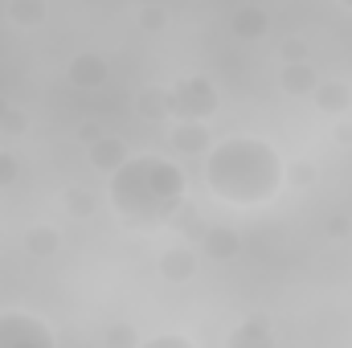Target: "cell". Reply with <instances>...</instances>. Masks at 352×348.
<instances>
[{
  "mask_svg": "<svg viewBox=\"0 0 352 348\" xmlns=\"http://www.w3.org/2000/svg\"><path fill=\"white\" fill-rule=\"evenodd\" d=\"M188 176L164 156H127L111 173V205L131 230H160L184 205Z\"/></svg>",
  "mask_w": 352,
  "mask_h": 348,
  "instance_id": "cell-1",
  "label": "cell"
},
{
  "mask_svg": "<svg viewBox=\"0 0 352 348\" xmlns=\"http://www.w3.org/2000/svg\"><path fill=\"white\" fill-rule=\"evenodd\" d=\"M287 180V164L258 135H230L209 148L205 160V184L213 197L230 205H263Z\"/></svg>",
  "mask_w": 352,
  "mask_h": 348,
  "instance_id": "cell-2",
  "label": "cell"
},
{
  "mask_svg": "<svg viewBox=\"0 0 352 348\" xmlns=\"http://www.w3.org/2000/svg\"><path fill=\"white\" fill-rule=\"evenodd\" d=\"M217 111V87L209 78H180L168 87V119H209Z\"/></svg>",
  "mask_w": 352,
  "mask_h": 348,
  "instance_id": "cell-3",
  "label": "cell"
},
{
  "mask_svg": "<svg viewBox=\"0 0 352 348\" xmlns=\"http://www.w3.org/2000/svg\"><path fill=\"white\" fill-rule=\"evenodd\" d=\"M58 336L29 312H0V348H54Z\"/></svg>",
  "mask_w": 352,
  "mask_h": 348,
  "instance_id": "cell-4",
  "label": "cell"
},
{
  "mask_svg": "<svg viewBox=\"0 0 352 348\" xmlns=\"http://www.w3.org/2000/svg\"><path fill=\"white\" fill-rule=\"evenodd\" d=\"M66 78H70V87H78V90H98V87H107L111 66H107L102 54H78L66 66Z\"/></svg>",
  "mask_w": 352,
  "mask_h": 348,
  "instance_id": "cell-5",
  "label": "cell"
},
{
  "mask_svg": "<svg viewBox=\"0 0 352 348\" xmlns=\"http://www.w3.org/2000/svg\"><path fill=\"white\" fill-rule=\"evenodd\" d=\"M213 144H209V127L205 119H176L173 127V152L180 156H205Z\"/></svg>",
  "mask_w": 352,
  "mask_h": 348,
  "instance_id": "cell-6",
  "label": "cell"
},
{
  "mask_svg": "<svg viewBox=\"0 0 352 348\" xmlns=\"http://www.w3.org/2000/svg\"><path fill=\"white\" fill-rule=\"evenodd\" d=\"M127 156H131V152H127V144H123L119 135H107V131H102V135L87 148L90 168H98V173H107V176L115 173L119 164H127Z\"/></svg>",
  "mask_w": 352,
  "mask_h": 348,
  "instance_id": "cell-7",
  "label": "cell"
},
{
  "mask_svg": "<svg viewBox=\"0 0 352 348\" xmlns=\"http://www.w3.org/2000/svg\"><path fill=\"white\" fill-rule=\"evenodd\" d=\"M201 250L209 254V262H230L242 254V234L230 226H209L201 234Z\"/></svg>",
  "mask_w": 352,
  "mask_h": 348,
  "instance_id": "cell-8",
  "label": "cell"
},
{
  "mask_svg": "<svg viewBox=\"0 0 352 348\" xmlns=\"http://www.w3.org/2000/svg\"><path fill=\"white\" fill-rule=\"evenodd\" d=\"M278 87L287 90L291 98H307L311 90L320 87V74L311 70V62H283V70H278Z\"/></svg>",
  "mask_w": 352,
  "mask_h": 348,
  "instance_id": "cell-9",
  "label": "cell"
},
{
  "mask_svg": "<svg viewBox=\"0 0 352 348\" xmlns=\"http://www.w3.org/2000/svg\"><path fill=\"white\" fill-rule=\"evenodd\" d=\"M160 274H164V283H188V279L197 274V254H192L188 246L164 250V259H160Z\"/></svg>",
  "mask_w": 352,
  "mask_h": 348,
  "instance_id": "cell-10",
  "label": "cell"
},
{
  "mask_svg": "<svg viewBox=\"0 0 352 348\" xmlns=\"http://www.w3.org/2000/svg\"><path fill=\"white\" fill-rule=\"evenodd\" d=\"M266 29H270V17H266V8H258V4H242L234 12V33L242 41H258Z\"/></svg>",
  "mask_w": 352,
  "mask_h": 348,
  "instance_id": "cell-11",
  "label": "cell"
},
{
  "mask_svg": "<svg viewBox=\"0 0 352 348\" xmlns=\"http://www.w3.org/2000/svg\"><path fill=\"white\" fill-rule=\"evenodd\" d=\"M311 98H316V107L324 111V115H344L352 107V90L344 83H324L320 78V87L311 90Z\"/></svg>",
  "mask_w": 352,
  "mask_h": 348,
  "instance_id": "cell-12",
  "label": "cell"
},
{
  "mask_svg": "<svg viewBox=\"0 0 352 348\" xmlns=\"http://www.w3.org/2000/svg\"><path fill=\"white\" fill-rule=\"evenodd\" d=\"M25 250H29L33 259H54V254L62 250V234H58L54 226H29V230H25Z\"/></svg>",
  "mask_w": 352,
  "mask_h": 348,
  "instance_id": "cell-13",
  "label": "cell"
},
{
  "mask_svg": "<svg viewBox=\"0 0 352 348\" xmlns=\"http://www.w3.org/2000/svg\"><path fill=\"white\" fill-rule=\"evenodd\" d=\"M274 340V332H270V324L266 320H250V324H242V328H234L230 332V348H266Z\"/></svg>",
  "mask_w": 352,
  "mask_h": 348,
  "instance_id": "cell-14",
  "label": "cell"
},
{
  "mask_svg": "<svg viewBox=\"0 0 352 348\" xmlns=\"http://www.w3.org/2000/svg\"><path fill=\"white\" fill-rule=\"evenodd\" d=\"M140 119H168V87H144L135 94Z\"/></svg>",
  "mask_w": 352,
  "mask_h": 348,
  "instance_id": "cell-15",
  "label": "cell"
},
{
  "mask_svg": "<svg viewBox=\"0 0 352 348\" xmlns=\"http://www.w3.org/2000/svg\"><path fill=\"white\" fill-rule=\"evenodd\" d=\"M8 21L21 29H37L45 21V0H8Z\"/></svg>",
  "mask_w": 352,
  "mask_h": 348,
  "instance_id": "cell-16",
  "label": "cell"
},
{
  "mask_svg": "<svg viewBox=\"0 0 352 348\" xmlns=\"http://www.w3.org/2000/svg\"><path fill=\"white\" fill-rule=\"evenodd\" d=\"M66 209L74 213V217H90L94 213V193H87V188H66Z\"/></svg>",
  "mask_w": 352,
  "mask_h": 348,
  "instance_id": "cell-17",
  "label": "cell"
},
{
  "mask_svg": "<svg viewBox=\"0 0 352 348\" xmlns=\"http://www.w3.org/2000/svg\"><path fill=\"white\" fill-rule=\"evenodd\" d=\"M140 332L131 328V324H115V328H107V345L111 348H140Z\"/></svg>",
  "mask_w": 352,
  "mask_h": 348,
  "instance_id": "cell-18",
  "label": "cell"
},
{
  "mask_svg": "<svg viewBox=\"0 0 352 348\" xmlns=\"http://www.w3.org/2000/svg\"><path fill=\"white\" fill-rule=\"evenodd\" d=\"M164 25H168V12H164L160 4H144V8H140V29H144V33H160Z\"/></svg>",
  "mask_w": 352,
  "mask_h": 348,
  "instance_id": "cell-19",
  "label": "cell"
},
{
  "mask_svg": "<svg viewBox=\"0 0 352 348\" xmlns=\"http://www.w3.org/2000/svg\"><path fill=\"white\" fill-rule=\"evenodd\" d=\"M0 131H4V135H25V131H29V115H25L21 107H8L4 119H0Z\"/></svg>",
  "mask_w": 352,
  "mask_h": 348,
  "instance_id": "cell-20",
  "label": "cell"
},
{
  "mask_svg": "<svg viewBox=\"0 0 352 348\" xmlns=\"http://www.w3.org/2000/svg\"><path fill=\"white\" fill-rule=\"evenodd\" d=\"M140 348H192V340L180 332H164V336H144Z\"/></svg>",
  "mask_w": 352,
  "mask_h": 348,
  "instance_id": "cell-21",
  "label": "cell"
},
{
  "mask_svg": "<svg viewBox=\"0 0 352 348\" xmlns=\"http://www.w3.org/2000/svg\"><path fill=\"white\" fill-rule=\"evenodd\" d=\"M278 54H283V62H307V41L303 37H287L278 45Z\"/></svg>",
  "mask_w": 352,
  "mask_h": 348,
  "instance_id": "cell-22",
  "label": "cell"
},
{
  "mask_svg": "<svg viewBox=\"0 0 352 348\" xmlns=\"http://www.w3.org/2000/svg\"><path fill=\"white\" fill-rule=\"evenodd\" d=\"M287 176H291V184H316L320 168H316V164H307V160H299V164H291V168H287Z\"/></svg>",
  "mask_w": 352,
  "mask_h": 348,
  "instance_id": "cell-23",
  "label": "cell"
},
{
  "mask_svg": "<svg viewBox=\"0 0 352 348\" xmlns=\"http://www.w3.org/2000/svg\"><path fill=\"white\" fill-rule=\"evenodd\" d=\"M16 173H21V168H16L12 152H0V188H4V184H12V180H16Z\"/></svg>",
  "mask_w": 352,
  "mask_h": 348,
  "instance_id": "cell-24",
  "label": "cell"
},
{
  "mask_svg": "<svg viewBox=\"0 0 352 348\" xmlns=\"http://www.w3.org/2000/svg\"><path fill=\"white\" fill-rule=\"evenodd\" d=\"M349 217H328V226H324V234L328 238H349Z\"/></svg>",
  "mask_w": 352,
  "mask_h": 348,
  "instance_id": "cell-25",
  "label": "cell"
},
{
  "mask_svg": "<svg viewBox=\"0 0 352 348\" xmlns=\"http://www.w3.org/2000/svg\"><path fill=\"white\" fill-rule=\"evenodd\" d=\"M98 135H102V127H98V123H82V127H78V140H82L87 148L98 140Z\"/></svg>",
  "mask_w": 352,
  "mask_h": 348,
  "instance_id": "cell-26",
  "label": "cell"
},
{
  "mask_svg": "<svg viewBox=\"0 0 352 348\" xmlns=\"http://www.w3.org/2000/svg\"><path fill=\"white\" fill-rule=\"evenodd\" d=\"M336 140H340V144H352V123H344V119L336 123Z\"/></svg>",
  "mask_w": 352,
  "mask_h": 348,
  "instance_id": "cell-27",
  "label": "cell"
},
{
  "mask_svg": "<svg viewBox=\"0 0 352 348\" xmlns=\"http://www.w3.org/2000/svg\"><path fill=\"white\" fill-rule=\"evenodd\" d=\"M4 111H8V102H4V98H0V119H4Z\"/></svg>",
  "mask_w": 352,
  "mask_h": 348,
  "instance_id": "cell-28",
  "label": "cell"
},
{
  "mask_svg": "<svg viewBox=\"0 0 352 348\" xmlns=\"http://www.w3.org/2000/svg\"><path fill=\"white\" fill-rule=\"evenodd\" d=\"M340 4H344V8H352V0H340Z\"/></svg>",
  "mask_w": 352,
  "mask_h": 348,
  "instance_id": "cell-29",
  "label": "cell"
},
{
  "mask_svg": "<svg viewBox=\"0 0 352 348\" xmlns=\"http://www.w3.org/2000/svg\"><path fill=\"white\" fill-rule=\"evenodd\" d=\"M0 238H4V230H0Z\"/></svg>",
  "mask_w": 352,
  "mask_h": 348,
  "instance_id": "cell-30",
  "label": "cell"
}]
</instances>
